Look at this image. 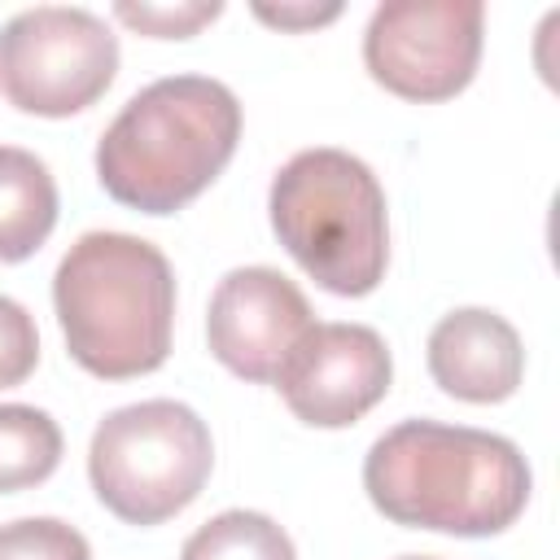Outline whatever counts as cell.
Here are the masks:
<instances>
[{
  "mask_svg": "<svg viewBox=\"0 0 560 560\" xmlns=\"http://www.w3.org/2000/svg\"><path fill=\"white\" fill-rule=\"evenodd\" d=\"M61 464V429L48 411L0 402V494L48 481Z\"/></svg>",
  "mask_w": 560,
  "mask_h": 560,
  "instance_id": "cell-12",
  "label": "cell"
},
{
  "mask_svg": "<svg viewBox=\"0 0 560 560\" xmlns=\"http://www.w3.org/2000/svg\"><path fill=\"white\" fill-rule=\"evenodd\" d=\"M429 372L451 398L503 402L525 376V346L503 315L486 306H459L429 332Z\"/></svg>",
  "mask_w": 560,
  "mask_h": 560,
  "instance_id": "cell-10",
  "label": "cell"
},
{
  "mask_svg": "<svg viewBox=\"0 0 560 560\" xmlns=\"http://www.w3.org/2000/svg\"><path fill=\"white\" fill-rule=\"evenodd\" d=\"M210 429L175 398L109 411L88 446L92 490L127 525H162L184 512L210 481Z\"/></svg>",
  "mask_w": 560,
  "mask_h": 560,
  "instance_id": "cell-5",
  "label": "cell"
},
{
  "mask_svg": "<svg viewBox=\"0 0 560 560\" xmlns=\"http://www.w3.org/2000/svg\"><path fill=\"white\" fill-rule=\"evenodd\" d=\"M39 363V332L22 302L0 293V389L22 385Z\"/></svg>",
  "mask_w": 560,
  "mask_h": 560,
  "instance_id": "cell-15",
  "label": "cell"
},
{
  "mask_svg": "<svg viewBox=\"0 0 560 560\" xmlns=\"http://www.w3.org/2000/svg\"><path fill=\"white\" fill-rule=\"evenodd\" d=\"M481 35L477 0H385L363 31V61L402 101H446L472 83Z\"/></svg>",
  "mask_w": 560,
  "mask_h": 560,
  "instance_id": "cell-7",
  "label": "cell"
},
{
  "mask_svg": "<svg viewBox=\"0 0 560 560\" xmlns=\"http://www.w3.org/2000/svg\"><path fill=\"white\" fill-rule=\"evenodd\" d=\"M114 74L118 35L92 9L35 4L0 26V92L22 114H79L105 96Z\"/></svg>",
  "mask_w": 560,
  "mask_h": 560,
  "instance_id": "cell-6",
  "label": "cell"
},
{
  "mask_svg": "<svg viewBox=\"0 0 560 560\" xmlns=\"http://www.w3.org/2000/svg\"><path fill=\"white\" fill-rule=\"evenodd\" d=\"M57 223L52 171L18 144H0V262L31 258Z\"/></svg>",
  "mask_w": 560,
  "mask_h": 560,
  "instance_id": "cell-11",
  "label": "cell"
},
{
  "mask_svg": "<svg viewBox=\"0 0 560 560\" xmlns=\"http://www.w3.org/2000/svg\"><path fill=\"white\" fill-rule=\"evenodd\" d=\"M179 560H298V551L271 516L232 508L192 529Z\"/></svg>",
  "mask_w": 560,
  "mask_h": 560,
  "instance_id": "cell-13",
  "label": "cell"
},
{
  "mask_svg": "<svg viewBox=\"0 0 560 560\" xmlns=\"http://www.w3.org/2000/svg\"><path fill=\"white\" fill-rule=\"evenodd\" d=\"M394 381V359L368 324H311L276 376L280 398L302 424L346 429L368 416Z\"/></svg>",
  "mask_w": 560,
  "mask_h": 560,
  "instance_id": "cell-8",
  "label": "cell"
},
{
  "mask_svg": "<svg viewBox=\"0 0 560 560\" xmlns=\"http://www.w3.org/2000/svg\"><path fill=\"white\" fill-rule=\"evenodd\" d=\"M241 101L210 74H166L140 88L96 144L101 188L144 214H171L201 197L232 162Z\"/></svg>",
  "mask_w": 560,
  "mask_h": 560,
  "instance_id": "cell-2",
  "label": "cell"
},
{
  "mask_svg": "<svg viewBox=\"0 0 560 560\" xmlns=\"http://www.w3.org/2000/svg\"><path fill=\"white\" fill-rule=\"evenodd\" d=\"M0 560H92V547L57 516H22L0 525Z\"/></svg>",
  "mask_w": 560,
  "mask_h": 560,
  "instance_id": "cell-14",
  "label": "cell"
},
{
  "mask_svg": "<svg viewBox=\"0 0 560 560\" xmlns=\"http://www.w3.org/2000/svg\"><path fill=\"white\" fill-rule=\"evenodd\" d=\"M271 228L298 267L341 298H363L389 262L385 188L346 149H302L271 179Z\"/></svg>",
  "mask_w": 560,
  "mask_h": 560,
  "instance_id": "cell-4",
  "label": "cell"
},
{
  "mask_svg": "<svg viewBox=\"0 0 560 560\" xmlns=\"http://www.w3.org/2000/svg\"><path fill=\"white\" fill-rule=\"evenodd\" d=\"M52 306L74 363L101 381L158 372L171 354L175 276L166 254L144 236H79L57 262Z\"/></svg>",
  "mask_w": 560,
  "mask_h": 560,
  "instance_id": "cell-3",
  "label": "cell"
},
{
  "mask_svg": "<svg viewBox=\"0 0 560 560\" xmlns=\"http://www.w3.org/2000/svg\"><path fill=\"white\" fill-rule=\"evenodd\" d=\"M254 13H258L262 22H271V26H293V31H302V26L332 22L341 9H337V4H324V9H315V4H302V9H289V4H280V9H271V4H254Z\"/></svg>",
  "mask_w": 560,
  "mask_h": 560,
  "instance_id": "cell-17",
  "label": "cell"
},
{
  "mask_svg": "<svg viewBox=\"0 0 560 560\" xmlns=\"http://www.w3.org/2000/svg\"><path fill=\"white\" fill-rule=\"evenodd\" d=\"M311 306L302 289L276 267H236L210 293L206 337L210 354L245 376V381H276L298 341L311 332Z\"/></svg>",
  "mask_w": 560,
  "mask_h": 560,
  "instance_id": "cell-9",
  "label": "cell"
},
{
  "mask_svg": "<svg viewBox=\"0 0 560 560\" xmlns=\"http://www.w3.org/2000/svg\"><path fill=\"white\" fill-rule=\"evenodd\" d=\"M363 490L381 516L459 538L503 534L529 503V464L516 442L438 420H402L363 459Z\"/></svg>",
  "mask_w": 560,
  "mask_h": 560,
  "instance_id": "cell-1",
  "label": "cell"
},
{
  "mask_svg": "<svg viewBox=\"0 0 560 560\" xmlns=\"http://www.w3.org/2000/svg\"><path fill=\"white\" fill-rule=\"evenodd\" d=\"M114 13L127 22V26H136V31H144V35H158V39H184V35H192V31H201L206 22H214L219 13H223V4H131V0H122V4H114Z\"/></svg>",
  "mask_w": 560,
  "mask_h": 560,
  "instance_id": "cell-16",
  "label": "cell"
},
{
  "mask_svg": "<svg viewBox=\"0 0 560 560\" xmlns=\"http://www.w3.org/2000/svg\"><path fill=\"white\" fill-rule=\"evenodd\" d=\"M398 560H433V556H398Z\"/></svg>",
  "mask_w": 560,
  "mask_h": 560,
  "instance_id": "cell-18",
  "label": "cell"
}]
</instances>
